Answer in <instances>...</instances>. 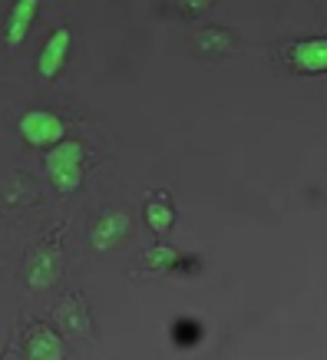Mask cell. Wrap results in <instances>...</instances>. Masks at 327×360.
I'll use <instances>...</instances> for the list:
<instances>
[{"label": "cell", "instance_id": "obj_2", "mask_svg": "<svg viewBox=\"0 0 327 360\" xmlns=\"http://www.w3.org/2000/svg\"><path fill=\"white\" fill-rule=\"evenodd\" d=\"M20 136L27 146L37 149H53L60 142H66V126L63 120L50 110H30L20 116Z\"/></svg>", "mask_w": 327, "mask_h": 360}, {"label": "cell", "instance_id": "obj_11", "mask_svg": "<svg viewBox=\"0 0 327 360\" xmlns=\"http://www.w3.org/2000/svg\"><path fill=\"white\" fill-rule=\"evenodd\" d=\"M198 50H205V53H222V50H229V33L225 30H202L198 33Z\"/></svg>", "mask_w": 327, "mask_h": 360}, {"label": "cell", "instance_id": "obj_7", "mask_svg": "<svg viewBox=\"0 0 327 360\" xmlns=\"http://www.w3.org/2000/svg\"><path fill=\"white\" fill-rule=\"evenodd\" d=\"M37 11H40V4L37 0H20V4H13L11 17H7V30H4V40L11 46L23 44V37H27V30H30L33 17H37Z\"/></svg>", "mask_w": 327, "mask_h": 360}, {"label": "cell", "instance_id": "obj_3", "mask_svg": "<svg viewBox=\"0 0 327 360\" xmlns=\"http://www.w3.org/2000/svg\"><path fill=\"white\" fill-rule=\"evenodd\" d=\"M126 235H129V215H126V212H120V208H109V212H103V215L93 221V229H89V241H93V248H96V251L116 248Z\"/></svg>", "mask_w": 327, "mask_h": 360}, {"label": "cell", "instance_id": "obj_8", "mask_svg": "<svg viewBox=\"0 0 327 360\" xmlns=\"http://www.w3.org/2000/svg\"><path fill=\"white\" fill-rule=\"evenodd\" d=\"M27 357L30 360H63V340L46 328L33 330L30 340H27Z\"/></svg>", "mask_w": 327, "mask_h": 360}, {"label": "cell", "instance_id": "obj_9", "mask_svg": "<svg viewBox=\"0 0 327 360\" xmlns=\"http://www.w3.org/2000/svg\"><path fill=\"white\" fill-rule=\"evenodd\" d=\"M146 221H149V229H153L155 235H165V231L172 229V221H175L172 205H169V202H162V198L149 202V205H146Z\"/></svg>", "mask_w": 327, "mask_h": 360}, {"label": "cell", "instance_id": "obj_10", "mask_svg": "<svg viewBox=\"0 0 327 360\" xmlns=\"http://www.w3.org/2000/svg\"><path fill=\"white\" fill-rule=\"evenodd\" d=\"M175 262H179V251L169 245H155L153 251H146V268H153V271H172Z\"/></svg>", "mask_w": 327, "mask_h": 360}, {"label": "cell", "instance_id": "obj_6", "mask_svg": "<svg viewBox=\"0 0 327 360\" xmlns=\"http://www.w3.org/2000/svg\"><path fill=\"white\" fill-rule=\"evenodd\" d=\"M60 278V251L56 248H37L30 264H27V281L33 288H50Z\"/></svg>", "mask_w": 327, "mask_h": 360}, {"label": "cell", "instance_id": "obj_5", "mask_svg": "<svg viewBox=\"0 0 327 360\" xmlns=\"http://www.w3.org/2000/svg\"><path fill=\"white\" fill-rule=\"evenodd\" d=\"M70 44H73L70 30H53L50 33V40H46L44 50H40V56H37V70H40V77L53 79L56 73L63 70L66 56H70Z\"/></svg>", "mask_w": 327, "mask_h": 360}, {"label": "cell", "instance_id": "obj_1", "mask_svg": "<svg viewBox=\"0 0 327 360\" xmlns=\"http://www.w3.org/2000/svg\"><path fill=\"white\" fill-rule=\"evenodd\" d=\"M83 159H86V153H83L79 142L66 139V142H60V146H53L44 159L50 182H53L60 192H77L79 182H83Z\"/></svg>", "mask_w": 327, "mask_h": 360}, {"label": "cell", "instance_id": "obj_4", "mask_svg": "<svg viewBox=\"0 0 327 360\" xmlns=\"http://www.w3.org/2000/svg\"><path fill=\"white\" fill-rule=\"evenodd\" d=\"M288 63L297 73H327V37H311L288 46Z\"/></svg>", "mask_w": 327, "mask_h": 360}]
</instances>
